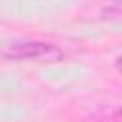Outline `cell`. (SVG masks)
<instances>
[{
	"label": "cell",
	"instance_id": "obj_2",
	"mask_svg": "<svg viewBox=\"0 0 122 122\" xmlns=\"http://www.w3.org/2000/svg\"><path fill=\"white\" fill-rule=\"evenodd\" d=\"M105 15L114 21H122V0H112V4L105 10Z\"/></svg>",
	"mask_w": 122,
	"mask_h": 122
},
{
	"label": "cell",
	"instance_id": "obj_1",
	"mask_svg": "<svg viewBox=\"0 0 122 122\" xmlns=\"http://www.w3.org/2000/svg\"><path fill=\"white\" fill-rule=\"evenodd\" d=\"M51 50V46L48 44H36V42H27V44H17L10 50L11 57H19V59H36L42 55H48V51Z\"/></svg>",
	"mask_w": 122,
	"mask_h": 122
},
{
	"label": "cell",
	"instance_id": "obj_3",
	"mask_svg": "<svg viewBox=\"0 0 122 122\" xmlns=\"http://www.w3.org/2000/svg\"><path fill=\"white\" fill-rule=\"evenodd\" d=\"M116 69L122 72V55H118V57H116Z\"/></svg>",
	"mask_w": 122,
	"mask_h": 122
}]
</instances>
